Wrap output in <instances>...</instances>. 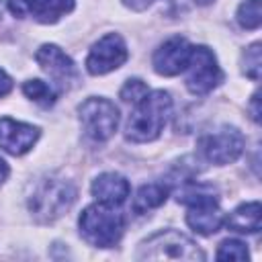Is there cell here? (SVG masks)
<instances>
[{
  "label": "cell",
  "mask_w": 262,
  "mask_h": 262,
  "mask_svg": "<svg viewBox=\"0 0 262 262\" xmlns=\"http://www.w3.org/2000/svg\"><path fill=\"white\" fill-rule=\"evenodd\" d=\"M170 113H172V98L168 92L164 90L147 92L141 100L133 104V113L125 129L127 139L133 143L154 141L162 133Z\"/></svg>",
  "instance_id": "obj_1"
},
{
  "label": "cell",
  "mask_w": 262,
  "mask_h": 262,
  "mask_svg": "<svg viewBox=\"0 0 262 262\" xmlns=\"http://www.w3.org/2000/svg\"><path fill=\"white\" fill-rule=\"evenodd\" d=\"M76 201V186L57 176H49L37 182L29 196V211L39 223H51L61 217Z\"/></svg>",
  "instance_id": "obj_2"
},
{
  "label": "cell",
  "mask_w": 262,
  "mask_h": 262,
  "mask_svg": "<svg viewBox=\"0 0 262 262\" xmlns=\"http://www.w3.org/2000/svg\"><path fill=\"white\" fill-rule=\"evenodd\" d=\"M78 223L84 239L96 248H111L119 244L125 229L123 213L115 205H104V203H94L86 207Z\"/></svg>",
  "instance_id": "obj_3"
},
{
  "label": "cell",
  "mask_w": 262,
  "mask_h": 262,
  "mask_svg": "<svg viewBox=\"0 0 262 262\" xmlns=\"http://www.w3.org/2000/svg\"><path fill=\"white\" fill-rule=\"evenodd\" d=\"M137 260H205L201 248L180 231L164 229L147 237L135 254Z\"/></svg>",
  "instance_id": "obj_4"
},
{
  "label": "cell",
  "mask_w": 262,
  "mask_h": 262,
  "mask_svg": "<svg viewBox=\"0 0 262 262\" xmlns=\"http://www.w3.org/2000/svg\"><path fill=\"white\" fill-rule=\"evenodd\" d=\"M80 123L92 141H106L119 125V108L106 98H88L80 104Z\"/></svg>",
  "instance_id": "obj_5"
},
{
  "label": "cell",
  "mask_w": 262,
  "mask_h": 262,
  "mask_svg": "<svg viewBox=\"0 0 262 262\" xmlns=\"http://www.w3.org/2000/svg\"><path fill=\"white\" fill-rule=\"evenodd\" d=\"M186 88L188 92L201 96L211 92L221 80H223V72L217 66V59L213 55V51L209 47H192L190 51V59L186 63Z\"/></svg>",
  "instance_id": "obj_6"
},
{
  "label": "cell",
  "mask_w": 262,
  "mask_h": 262,
  "mask_svg": "<svg viewBox=\"0 0 262 262\" xmlns=\"http://www.w3.org/2000/svg\"><path fill=\"white\" fill-rule=\"evenodd\" d=\"M199 151L207 162L231 164L244 151V135L233 127H219L199 139Z\"/></svg>",
  "instance_id": "obj_7"
},
{
  "label": "cell",
  "mask_w": 262,
  "mask_h": 262,
  "mask_svg": "<svg viewBox=\"0 0 262 262\" xmlns=\"http://www.w3.org/2000/svg\"><path fill=\"white\" fill-rule=\"evenodd\" d=\"M127 57H129L127 45L121 39V35L108 33L92 45V49L86 57V70L92 76H102V74H108V72L121 68L127 61Z\"/></svg>",
  "instance_id": "obj_8"
},
{
  "label": "cell",
  "mask_w": 262,
  "mask_h": 262,
  "mask_svg": "<svg viewBox=\"0 0 262 262\" xmlns=\"http://www.w3.org/2000/svg\"><path fill=\"white\" fill-rule=\"evenodd\" d=\"M35 59L41 66V70L47 72L63 90L70 88L78 80L74 61L57 45H41L39 51L35 53Z\"/></svg>",
  "instance_id": "obj_9"
},
{
  "label": "cell",
  "mask_w": 262,
  "mask_h": 262,
  "mask_svg": "<svg viewBox=\"0 0 262 262\" xmlns=\"http://www.w3.org/2000/svg\"><path fill=\"white\" fill-rule=\"evenodd\" d=\"M192 45L182 37H172L162 43L154 53V70L162 76H176L184 72L190 59Z\"/></svg>",
  "instance_id": "obj_10"
},
{
  "label": "cell",
  "mask_w": 262,
  "mask_h": 262,
  "mask_svg": "<svg viewBox=\"0 0 262 262\" xmlns=\"http://www.w3.org/2000/svg\"><path fill=\"white\" fill-rule=\"evenodd\" d=\"M39 137V129L10 117L0 119V147L12 156L27 154Z\"/></svg>",
  "instance_id": "obj_11"
},
{
  "label": "cell",
  "mask_w": 262,
  "mask_h": 262,
  "mask_svg": "<svg viewBox=\"0 0 262 262\" xmlns=\"http://www.w3.org/2000/svg\"><path fill=\"white\" fill-rule=\"evenodd\" d=\"M129 182L125 176L121 174H115V172H104L100 174L94 182H92V194L98 203H104V205H123L129 196Z\"/></svg>",
  "instance_id": "obj_12"
},
{
  "label": "cell",
  "mask_w": 262,
  "mask_h": 262,
  "mask_svg": "<svg viewBox=\"0 0 262 262\" xmlns=\"http://www.w3.org/2000/svg\"><path fill=\"white\" fill-rule=\"evenodd\" d=\"M227 227L231 231H237V233H256L262 225V207L258 201H252V203H244L239 205L237 209H233L227 219H225Z\"/></svg>",
  "instance_id": "obj_13"
},
{
  "label": "cell",
  "mask_w": 262,
  "mask_h": 262,
  "mask_svg": "<svg viewBox=\"0 0 262 262\" xmlns=\"http://www.w3.org/2000/svg\"><path fill=\"white\" fill-rule=\"evenodd\" d=\"M72 8H74V0H31L29 14H33V18L39 23L51 25L57 23Z\"/></svg>",
  "instance_id": "obj_14"
},
{
  "label": "cell",
  "mask_w": 262,
  "mask_h": 262,
  "mask_svg": "<svg viewBox=\"0 0 262 262\" xmlns=\"http://www.w3.org/2000/svg\"><path fill=\"white\" fill-rule=\"evenodd\" d=\"M166 196H168V188L164 184H145L137 190V194L133 199V211L137 215H143V213L164 205Z\"/></svg>",
  "instance_id": "obj_15"
},
{
  "label": "cell",
  "mask_w": 262,
  "mask_h": 262,
  "mask_svg": "<svg viewBox=\"0 0 262 262\" xmlns=\"http://www.w3.org/2000/svg\"><path fill=\"white\" fill-rule=\"evenodd\" d=\"M23 92L27 98H31L33 102L41 104V106H51L57 98V92L43 80H29L23 84Z\"/></svg>",
  "instance_id": "obj_16"
},
{
  "label": "cell",
  "mask_w": 262,
  "mask_h": 262,
  "mask_svg": "<svg viewBox=\"0 0 262 262\" xmlns=\"http://www.w3.org/2000/svg\"><path fill=\"white\" fill-rule=\"evenodd\" d=\"M237 23L244 29H258L262 23V10H260V0H246L237 8Z\"/></svg>",
  "instance_id": "obj_17"
},
{
  "label": "cell",
  "mask_w": 262,
  "mask_h": 262,
  "mask_svg": "<svg viewBox=\"0 0 262 262\" xmlns=\"http://www.w3.org/2000/svg\"><path fill=\"white\" fill-rule=\"evenodd\" d=\"M248 248L239 239H225L219 244L217 250V260H248Z\"/></svg>",
  "instance_id": "obj_18"
},
{
  "label": "cell",
  "mask_w": 262,
  "mask_h": 262,
  "mask_svg": "<svg viewBox=\"0 0 262 262\" xmlns=\"http://www.w3.org/2000/svg\"><path fill=\"white\" fill-rule=\"evenodd\" d=\"M260 68H262V57H260V43H254L252 47L246 49L244 53V72L248 78L258 80L260 78Z\"/></svg>",
  "instance_id": "obj_19"
},
{
  "label": "cell",
  "mask_w": 262,
  "mask_h": 262,
  "mask_svg": "<svg viewBox=\"0 0 262 262\" xmlns=\"http://www.w3.org/2000/svg\"><path fill=\"white\" fill-rule=\"evenodd\" d=\"M147 92H149V90H147V86H145L141 80L133 78V80H127V82H125V86L121 88V98H123L125 102L135 104V102H137V100H141Z\"/></svg>",
  "instance_id": "obj_20"
},
{
  "label": "cell",
  "mask_w": 262,
  "mask_h": 262,
  "mask_svg": "<svg viewBox=\"0 0 262 262\" xmlns=\"http://www.w3.org/2000/svg\"><path fill=\"white\" fill-rule=\"evenodd\" d=\"M29 6H31V0H8V8L14 16L23 18L29 14Z\"/></svg>",
  "instance_id": "obj_21"
},
{
  "label": "cell",
  "mask_w": 262,
  "mask_h": 262,
  "mask_svg": "<svg viewBox=\"0 0 262 262\" xmlns=\"http://www.w3.org/2000/svg\"><path fill=\"white\" fill-rule=\"evenodd\" d=\"M10 90H12V78L4 70H0V96H6Z\"/></svg>",
  "instance_id": "obj_22"
},
{
  "label": "cell",
  "mask_w": 262,
  "mask_h": 262,
  "mask_svg": "<svg viewBox=\"0 0 262 262\" xmlns=\"http://www.w3.org/2000/svg\"><path fill=\"white\" fill-rule=\"evenodd\" d=\"M156 0H123V4L125 6H129V8H133V10H145L149 4H154Z\"/></svg>",
  "instance_id": "obj_23"
},
{
  "label": "cell",
  "mask_w": 262,
  "mask_h": 262,
  "mask_svg": "<svg viewBox=\"0 0 262 262\" xmlns=\"http://www.w3.org/2000/svg\"><path fill=\"white\" fill-rule=\"evenodd\" d=\"M252 119L258 123L260 121V108H258V94L252 96Z\"/></svg>",
  "instance_id": "obj_24"
},
{
  "label": "cell",
  "mask_w": 262,
  "mask_h": 262,
  "mask_svg": "<svg viewBox=\"0 0 262 262\" xmlns=\"http://www.w3.org/2000/svg\"><path fill=\"white\" fill-rule=\"evenodd\" d=\"M6 176H8V166H6V162L0 158V182H4Z\"/></svg>",
  "instance_id": "obj_25"
},
{
  "label": "cell",
  "mask_w": 262,
  "mask_h": 262,
  "mask_svg": "<svg viewBox=\"0 0 262 262\" xmlns=\"http://www.w3.org/2000/svg\"><path fill=\"white\" fill-rule=\"evenodd\" d=\"M196 2H199V4H203V6H205V4H211V2H213V0H196Z\"/></svg>",
  "instance_id": "obj_26"
},
{
  "label": "cell",
  "mask_w": 262,
  "mask_h": 262,
  "mask_svg": "<svg viewBox=\"0 0 262 262\" xmlns=\"http://www.w3.org/2000/svg\"><path fill=\"white\" fill-rule=\"evenodd\" d=\"M0 14H2V2H0Z\"/></svg>",
  "instance_id": "obj_27"
}]
</instances>
